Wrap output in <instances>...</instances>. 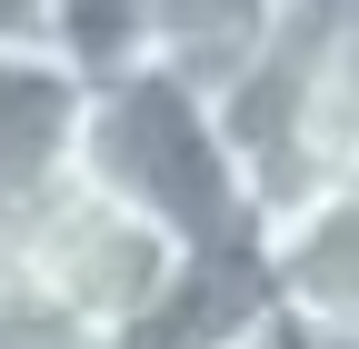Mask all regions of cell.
I'll use <instances>...</instances> for the list:
<instances>
[{
  "mask_svg": "<svg viewBox=\"0 0 359 349\" xmlns=\"http://www.w3.org/2000/svg\"><path fill=\"white\" fill-rule=\"evenodd\" d=\"M250 289L280 349H359V180H309L250 220Z\"/></svg>",
  "mask_w": 359,
  "mask_h": 349,
  "instance_id": "277c9868",
  "label": "cell"
},
{
  "mask_svg": "<svg viewBox=\"0 0 359 349\" xmlns=\"http://www.w3.org/2000/svg\"><path fill=\"white\" fill-rule=\"evenodd\" d=\"M80 110L90 80H70L50 50H0V240L80 170Z\"/></svg>",
  "mask_w": 359,
  "mask_h": 349,
  "instance_id": "5b68a950",
  "label": "cell"
},
{
  "mask_svg": "<svg viewBox=\"0 0 359 349\" xmlns=\"http://www.w3.org/2000/svg\"><path fill=\"white\" fill-rule=\"evenodd\" d=\"M0 50H40V0H0Z\"/></svg>",
  "mask_w": 359,
  "mask_h": 349,
  "instance_id": "9c48e42d",
  "label": "cell"
},
{
  "mask_svg": "<svg viewBox=\"0 0 359 349\" xmlns=\"http://www.w3.org/2000/svg\"><path fill=\"white\" fill-rule=\"evenodd\" d=\"M290 11H299V0H290Z\"/></svg>",
  "mask_w": 359,
  "mask_h": 349,
  "instance_id": "8fae6325",
  "label": "cell"
},
{
  "mask_svg": "<svg viewBox=\"0 0 359 349\" xmlns=\"http://www.w3.org/2000/svg\"><path fill=\"white\" fill-rule=\"evenodd\" d=\"M40 50L70 80H130L150 70V0H40Z\"/></svg>",
  "mask_w": 359,
  "mask_h": 349,
  "instance_id": "52a82bcc",
  "label": "cell"
},
{
  "mask_svg": "<svg viewBox=\"0 0 359 349\" xmlns=\"http://www.w3.org/2000/svg\"><path fill=\"white\" fill-rule=\"evenodd\" d=\"M80 180H100L120 200H140L150 220H170L200 259H250L259 190L219 130V100L190 90L170 70H130L100 80L80 110Z\"/></svg>",
  "mask_w": 359,
  "mask_h": 349,
  "instance_id": "6da1fadb",
  "label": "cell"
},
{
  "mask_svg": "<svg viewBox=\"0 0 359 349\" xmlns=\"http://www.w3.org/2000/svg\"><path fill=\"white\" fill-rule=\"evenodd\" d=\"M11 249H20V270L40 280V299L60 310V329L80 349H150L210 270L170 220H150L140 200L80 180V170L11 230Z\"/></svg>",
  "mask_w": 359,
  "mask_h": 349,
  "instance_id": "7a4b0ae2",
  "label": "cell"
},
{
  "mask_svg": "<svg viewBox=\"0 0 359 349\" xmlns=\"http://www.w3.org/2000/svg\"><path fill=\"white\" fill-rule=\"evenodd\" d=\"M0 349H80V339L60 329V310L40 299V280L20 270L11 240H0Z\"/></svg>",
  "mask_w": 359,
  "mask_h": 349,
  "instance_id": "ba28073f",
  "label": "cell"
},
{
  "mask_svg": "<svg viewBox=\"0 0 359 349\" xmlns=\"http://www.w3.org/2000/svg\"><path fill=\"white\" fill-rule=\"evenodd\" d=\"M280 20H290V0H150V70L219 100L280 40Z\"/></svg>",
  "mask_w": 359,
  "mask_h": 349,
  "instance_id": "8992f818",
  "label": "cell"
},
{
  "mask_svg": "<svg viewBox=\"0 0 359 349\" xmlns=\"http://www.w3.org/2000/svg\"><path fill=\"white\" fill-rule=\"evenodd\" d=\"M219 130L259 210L309 180H359V0H299L280 40L219 90Z\"/></svg>",
  "mask_w": 359,
  "mask_h": 349,
  "instance_id": "3957f363",
  "label": "cell"
},
{
  "mask_svg": "<svg viewBox=\"0 0 359 349\" xmlns=\"http://www.w3.org/2000/svg\"><path fill=\"white\" fill-rule=\"evenodd\" d=\"M200 349H280V329H269V310H259L250 329H230V339H200Z\"/></svg>",
  "mask_w": 359,
  "mask_h": 349,
  "instance_id": "30bf717a",
  "label": "cell"
}]
</instances>
